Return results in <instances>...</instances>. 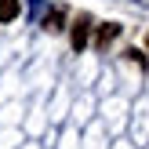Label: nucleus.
Segmentation results:
<instances>
[{
  "label": "nucleus",
  "instance_id": "nucleus-1",
  "mask_svg": "<svg viewBox=\"0 0 149 149\" xmlns=\"http://www.w3.org/2000/svg\"><path fill=\"white\" fill-rule=\"evenodd\" d=\"M87 33H91V18H87V15H80L77 26H73V47H77V51L87 47Z\"/></svg>",
  "mask_w": 149,
  "mask_h": 149
},
{
  "label": "nucleus",
  "instance_id": "nucleus-2",
  "mask_svg": "<svg viewBox=\"0 0 149 149\" xmlns=\"http://www.w3.org/2000/svg\"><path fill=\"white\" fill-rule=\"evenodd\" d=\"M116 36H120V26H116V22H106V26L98 29V36H95V44H98V47H106V44H113Z\"/></svg>",
  "mask_w": 149,
  "mask_h": 149
},
{
  "label": "nucleus",
  "instance_id": "nucleus-3",
  "mask_svg": "<svg viewBox=\"0 0 149 149\" xmlns=\"http://www.w3.org/2000/svg\"><path fill=\"white\" fill-rule=\"evenodd\" d=\"M18 18V0H0V22H15Z\"/></svg>",
  "mask_w": 149,
  "mask_h": 149
},
{
  "label": "nucleus",
  "instance_id": "nucleus-4",
  "mask_svg": "<svg viewBox=\"0 0 149 149\" xmlns=\"http://www.w3.org/2000/svg\"><path fill=\"white\" fill-rule=\"evenodd\" d=\"M62 18H65V15L55 7V11H51L47 18H44V29H47V33H58V29H62Z\"/></svg>",
  "mask_w": 149,
  "mask_h": 149
}]
</instances>
